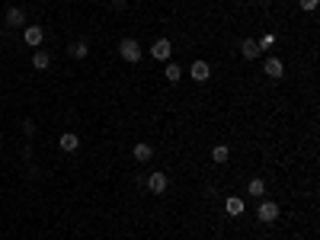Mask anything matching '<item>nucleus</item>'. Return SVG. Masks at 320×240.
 I'll list each match as a JSON object with an SVG mask.
<instances>
[{
	"label": "nucleus",
	"instance_id": "1a4fd4ad",
	"mask_svg": "<svg viewBox=\"0 0 320 240\" xmlns=\"http://www.w3.org/2000/svg\"><path fill=\"white\" fill-rule=\"evenodd\" d=\"M42 39H45L42 26H29V29L23 32V42H26V45H42Z\"/></svg>",
	"mask_w": 320,
	"mask_h": 240
},
{
	"label": "nucleus",
	"instance_id": "6e6552de",
	"mask_svg": "<svg viewBox=\"0 0 320 240\" xmlns=\"http://www.w3.org/2000/svg\"><path fill=\"white\" fill-rule=\"evenodd\" d=\"M132 154H135V160H138V163H147L154 157V147L141 141V144H135V147H132Z\"/></svg>",
	"mask_w": 320,
	"mask_h": 240
},
{
	"label": "nucleus",
	"instance_id": "2eb2a0df",
	"mask_svg": "<svg viewBox=\"0 0 320 240\" xmlns=\"http://www.w3.org/2000/svg\"><path fill=\"white\" fill-rule=\"evenodd\" d=\"M26 19V13L19 10V6H10V10H6V26H19Z\"/></svg>",
	"mask_w": 320,
	"mask_h": 240
},
{
	"label": "nucleus",
	"instance_id": "f8f14e48",
	"mask_svg": "<svg viewBox=\"0 0 320 240\" xmlns=\"http://www.w3.org/2000/svg\"><path fill=\"white\" fill-rule=\"evenodd\" d=\"M240 54H243V58H247V61H253V58H260V45H256V42H253V39H247V42H243V45H240Z\"/></svg>",
	"mask_w": 320,
	"mask_h": 240
},
{
	"label": "nucleus",
	"instance_id": "7ed1b4c3",
	"mask_svg": "<svg viewBox=\"0 0 320 240\" xmlns=\"http://www.w3.org/2000/svg\"><path fill=\"white\" fill-rule=\"evenodd\" d=\"M189 77H192L195 84L208 80V77H212V67H208V61H192V64H189Z\"/></svg>",
	"mask_w": 320,
	"mask_h": 240
},
{
	"label": "nucleus",
	"instance_id": "f3484780",
	"mask_svg": "<svg viewBox=\"0 0 320 240\" xmlns=\"http://www.w3.org/2000/svg\"><path fill=\"white\" fill-rule=\"evenodd\" d=\"M87 51H90V48H87V42H84V39L71 45V54H74V58H87Z\"/></svg>",
	"mask_w": 320,
	"mask_h": 240
},
{
	"label": "nucleus",
	"instance_id": "a211bd4d",
	"mask_svg": "<svg viewBox=\"0 0 320 240\" xmlns=\"http://www.w3.org/2000/svg\"><path fill=\"white\" fill-rule=\"evenodd\" d=\"M256 45H260V51H269V48L275 45V36H272V32H266V36H263V39H260V42H256Z\"/></svg>",
	"mask_w": 320,
	"mask_h": 240
},
{
	"label": "nucleus",
	"instance_id": "39448f33",
	"mask_svg": "<svg viewBox=\"0 0 320 240\" xmlns=\"http://www.w3.org/2000/svg\"><path fill=\"white\" fill-rule=\"evenodd\" d=\"M151 54L157 61H170V54H173V42H170V39H157V42L151 45Z\"/></svg>",
	"mask_w": 320,
	"mask_h": 240
},
{
	"label": "nucleus",
	"instance_id": "9b49d317",
	"mask_svg": "<svg viewBox=\"0 0 320 240\" xmlns=\"http://www.w3.org/2000/svg\"><path fill=\"white\" fill-rule=\"evenodd\" d=\"M32 67H36V71H48L51 67V54L48 51H36L32 54Z\"/></svg>",
	"mask_w": 320,
	"mask_h": 240
},
{
	"label": "nucleus",
	"instance_id": "aec40b11",
	"mask_svg": "<svg viewBox=\"0 0 320 240\" xmlns=\"http://www.w3.org/2000/svg\"><path fill=\"white\" fill-rule=\"evenodd\" d=\"M263 3H275V0H263Z\"/></svg>",
	"mask_w": 320,
	"mask_h": 240
},
{
	"label": "nucleus",
	"instance_id": "9d476101",
	"mask_svg": "<svg viewBox=\"0 0 320 240\" xmlns=\"http://www.w3.org/2000/svg\"><path fill=\"white\" fill-rule=\"evenodd\" d=\"M61 150H67V154H74V150H77L80 147V138H77V135H74V132H64V135H61Z\"/></svg>",
	"mask_w": 320,
	"mask_h": 240
},
{
	"label": "nucleus",
	"instance_id": "0eeeda50",
	"mask_svg": "<svg viewBox=\"0 0 320 240\" xmlns=\"http://www.w3.org/2000/svg\"><path fill=\"white\" fill-rule=\"evenodd\" d=\"M263 71H266V77H272V80H278L285 74V64L278 58H266V64H263Z\"/></svg>",
	"mask_w": 320,
	"mask_h": 240
},
{
	"label": "nucleus",
	"instance_id": "ddd939ff",
	"mask_svg": "<svg viewBox=\"0 0 320 240\" xmlns=\"http://www.w3.org/2000/svg\"><path fill=\"white\" fill-rule=\"evenodd\" d=\"M163 77H167V80H170V84H176V80H180V77H183V67H180V64H176V61H170V64H167V67H163Z\"/></svg>",
	"mask_w": 320,
	"mask_h": 240
},
{
	"label": "nucleus",
	"instance_id": "4468645a",
	"mask_svg": "<svg viewBox=\"0 0 320 240\" xmlns=\"http://www.w3.org/2000/svg\"><path fill=\"white\" fill-rule=\"evenodd\" d=\"M247 192L253 198H263V195H266V183H263V180H250L247 183Z\"/></svg>",
	"mask_w": 320,
	"mask_h": 240
},
{
	"label": "nucleus",
	"instance_id": "dca6fc26",
	"mask_svg": "<svg viewBox=\"0 0 320 240\" xmlns=\"http://www.w3.org/2000/svg\"><path fill=\"white\" fill-rule=\"evenodd\" d=\"M228 157H230V147H224V144H215V147H212V160L215 163H224Z\"/></svg>",
	"mask_w": 320,
	"mask_h": 240
},
{
	"label": "nucleus",
	"instance_id": "f257e3e1",
	"mask_svg": "<svg viewBox=\"0 0 320 240\" xmlns=\"http://www.w3.org/2000/svg\"><path fill=\"white\" fill-rule=\"evenodd\" d=\"M119 54H122V61H128V64H138L144 51H141V45L135 42V39H122L119 42Z\"/></svg>",
	"mask_w": 320,
	"mask_h": 240
},
{
	"label": "nucleus",
	"instance_id": "423d86ee",
	"mask_svg": "<svg viewBox=\"0 0 320 240\" xmlns=\"http://www.w3.org/2000/svg\"><path fill=\"white\" fill-rule=\"evenodd\" d=\"M243 208H247V205H243V198H237V195H228V198H224V211H228L230 218H240Z\"/></svg>",
	"mask_w": 320,
	"mask_h": 240
},
{
	"label": "nucleus",
	"instance_id": "f03ea898",
	"mask_svg": "<svg viewBox=\"0 0 320 240\" xmlns=\"http://www.w3.org/2000/svg\"><path fill=\"white\" fill-rule=\"evenodd\" d=\"M256 218H260L263 224H272V221L278 218V205L269 202V198H266V202H260V208H256Z\"/></svg>",
	"mask_w": 320,
	"mask_h": 240
},
{
	"label": "nucleus",
	"instance_id": "20e7f679",
	"mask_svg": "<svg viewBox=\"0 0 320 240\" xmlns=\"http://www.w3.org/2000/svg\"><path fill=\"white\" fill-rule=\"evenodd\" d=\"M167 186H170V176L167 173H151V176H147V189H151L154 195H163Z\"/></svg>",
	"mask_w": 320,
	"mask_h": 240
},
{
	"label": "nucleus",
	"instance_id": "6ab92c4d",
	"mask_svg": "<svg viewBox=\"0 0 320 240\" xmlns=\"http://www.w3.org/2000/svg\"><path fill=\"white\" fill-rule=\"evenodd\" d=\"M317 3H320V0H301V10H304V13H314Z\"/></svg>",
	"mask_w": 320,
	"mask_h": 240
}]
</instances>
